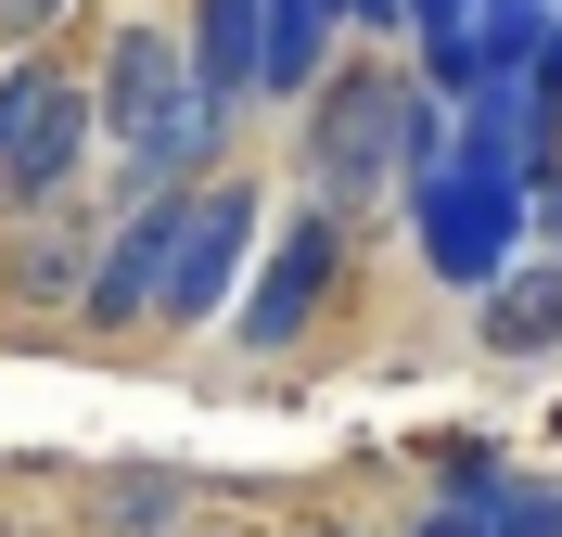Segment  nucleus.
I'll return each mask as SVG.
<instances>
[{"mask_svg": "<svg viewBox=\"0 0 562 537\" xmlns=\"http://www.w3.org/2000/svg\"><path fill=\"white\" fill-rule=\"evenodd\" d=\"M90 142H103L115 192H192V167L217 154V115L179 65V26H115L103 52V90H90Z\"/></svg>", "mask_w": 562, "mask_h": 537, "instance_id": "1", "label": "nucleus"}, {"mask_svg": "<svg viewBox=\"0 0 562 537\" xmlns=\"http://www.w3.org/2000/svg\"><path fill=\"white\" fill-rule=\"evenodd\" d=\"M409 115H422V90L384 77V65L319 77V103H307V192H319V217L396 205V179H409Z\"/></svg>", "mask_w": 562, "mask_h": 537, "instance_id": "2", "label": "nucleus"}, {"mask_svg": "<svg viewBox=\"0 0 562 537\" xmlns=\"http://www.w3.org/2000/svg\"><path fill=\"white\" fill-rule=\"evenodd\" d=\"M396 217H409L422 269H435V282H460V294H486L498 269L525 256V192H512V179H486V167H460L448 142L396 179Z\"/></svg>", "mask_w": 562, "mask_h": 537, "instance_id": "3", "label": "nucleus"}, {"mask_svg": "<svg viewBox=\"0 0 562 537\" xmlns=\"http://www.w3.org/2000/svg\"><path fill=\"white\" fill-rule=\"evenodd\" d=\"M90 154V90L65 65H0V205H52Z\"/></svg>", "mask_w": 562, "mask_h": 537, "instance_id": "4", "label": "nucleus"}, {"mask_svg": "<svg viewBox=\"0 0 562 537\" xmlns=\"http://www.w3.org/2000/svg\"><path fill=\"white\" fill-rule=\"evenodd\" d=\"M244 256H256V192L244 179H192V205H179V244H167V282H154V321L167 333H205L231 294H244Z\"/></svg>", "mask_w": 562, "mask_h": 537, "instance_id": "5", "label": "nucleus"}, {"mask_svg": "<svg viewBox=\"0 0 562 537\" xmlns=\"http://www.w3.org/2000/svg\"><path fill=\"white\" fill-rule=\"evenodd\" d=\"M333 282H346V217H294L269 244V269H256V294L231 307V333H244V358H281V346H307V321L333 307Z\"/></svg>", "mask_w": 562, "mask_h": 537, "instance_id": "6", "label": "nucleus"}, {"mask_svg": "<svg viewBox=\"0 0 562 537\" xmlns=\"http://www.w3.org/2000/svg\"><path fill=\"white\" fill-rule=\"evenodd\" d=\"M179 205H192V192H140L128 217H115L103 231V256H90V269H77V307H90V321H154V282H167V244H179Z\"/></svg>", "mask_w": 562, "mask_h": 537, "instance_id": "7", "label": "nucleus"}, {"mask_svg": "<svg viewBox=\"0 0 562 537\" xmlns=\"http://www.w3.org/2000/svg\"><path fill=\"white\" fill-rule=\"evenodd\" d=\"M179 65H192L205 115L231 128V115L256 103V0H192V38H179Z\"/></svg>", "mask_w": 562, "mask_h": 537, "instance_id": "8", "label": "nucleus"}, {"mask_svg": "<svg viewBox=\"0 0 562 537\" xmlns=\"http://www.w3.org/2000/svg\"><path fill=\"white\" fill-rule=\"evenodd\" d=\"M473 346H486V358H550V346H562V269H550V256H525V269H498V282H486Z\"/></svg>", "mask_w": 562, "mask_h": 537, "instance_id": "9", "label": "nucleus"}, {"mask_svg": "<svg viewBox=\"0 0 562 537\" xmlns=\"http://www.w3.org/2000/svg\"><path fill=\"white\" fill-rule=\"evenodd\" d=\"M396 26L422 38V77H435V90L498 77V65H486V0H396Z\"/></svg>", "mask_w": 562, "mask_h": 537, "instance_id": "10", "label": "nucleus"}, {"mask_svg": "<svg viewBox=\"0 0 562 537\" xmlns=\"http://www.w3.org/2000/svg\"><path fill=\"white\" fill-rule=\"evenodd\" d=\"M167 500H179V473H128V486H103V525H128V537H167V525H179Z\"/></svg>", "mask_w": 562, "mask_h": 537, "instance_id": "11", "label": "nucleus"}, {"mask_svg": "<svg viewBox=\"0 0 562 537\" xmlns=\"http://www.w3.org/2000/svg\"><path fill=\"white\" fill-rule=\"evenodd\" d=\"M525 217H537V256H550V269H562V167L537 179V205H525Z\"/></svg>", "mask_w": 562, "mask_h": 537, "instance_id": "12", "label": "nucleus"}, {"mask_svg": "<svg viewBox=\"0 0 562 537\" xmlns=\"http://www.w3.org/2000/svg\"><path fill=\"white\" fill-rule=\"evenodd\" d=\"M38 26H65V0H0V38H38Z\"/></svg>", "mask_w": 562, "mask_h": 537, "instance_id": "13", "label": "nucleus"}, {"mask_svg": "<svg viewBox=\"0 0 562 537\" xmlns=\"http://www.w3.org/2000/svg\"><path fill=\"white\" fill-rule=\"evenodd\" d=\"M333 26H396V0H333Z\"/></svg>", "mask_w": 562, "mask_h": 537, "instance_id": "14", "label": "nucleus"}, {"mask_svg": "<svg viewBox=\"0 0 562 537\" xmlns=\"http://www.w3.org/2000/svg\"><path fill=\"white\" fill-rule=\"evenodd\" d=\"M550 26H562V0H550Z\"/></svg>", "mask_w": 562, "mask_h": 537, "instance_id": "15", "label": "nucleus"}]
</instances>
